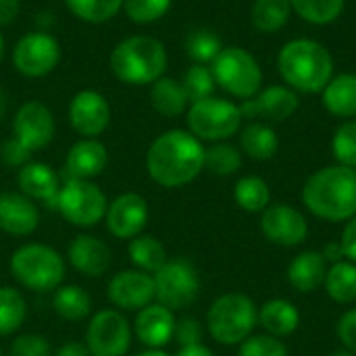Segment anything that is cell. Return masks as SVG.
<instances>
[{"mask_svg": "<svg viewBox=\"0 0 356 356\" xmlns=\"http://www.w3.org/2000/svg\"><path fill=\"white\" fill-rule=\"evenodd\" d=\"M65 4L86 23H106L123 8V0H65Z\"/></svg>", "mask_w": 356, "mask_h": 356, "instance_id": "36", "label": "cell"}, {"mask_svg": "<svg viewBox=\"0 0 356 356\" xmlns=\"http://www.w3.org/2000/svg\"><path fill=\"white\" fill-rule=\"evenodd\" d=\"M325 292L334 302L350 305L356 300V265L350 261L334 263L325 275Z\"/></svg>", "mask_w": 356, "mask_h": 356, "instance_id": "29", "label": "cell"}, {"mask_svg": "<svg viewBox=\"0 0 356 356\" xmlns=\"http://www.w3.org/2000/svg\"><path fill=\"white\" fill-rule=\"evenodd\" d=\"M338 338L342 346L356 355V309L346 311L338 321Z\"/></svg>", "mask_w": 356, "mask_h": 356, "instance_id": "45", "label": "cell"}, {"mask_svg": "<svg viewBox=\"0 0 356 356\" xmlns=\"http://www.w3.org/2000/svg\"><path fill=\"white\" fill-rule=\"evenodd\" d=\"M108 165V152L102 142L94 138L79 140L67 154L65 173L67 179H94Z\"/></svg>", "mask_w": 356, "mask_h": 356, "instance_id": "21", "label": "cell"}, {"mask_svg": "<svg viewBox=\"0 0 356 356\" xmlns=\"http://www.w3.org/2000/svg\"><path fill=\"white\" fill-rule=\"evenodd\" d=\"M175 317L173 311H169L163 305H148L138 311L134 330L138 340L148 348H163L173 340L175 334Z\"/></svg>", "mask_w": 356, "mask_h": 356, "instance_id": "19", "label": "cell"}, {"mask_svg": "<svg viewBox=\"0 0 356 356\" xmlns=\"http://www.w3.org/2000/svg\"><path fill=\"white\" fill-rule=\"evenodd\" d=\"M138 356H171L167 355L165 350H161V348H150V350H146V353H142V355Z\"/></svg>", "mask_w": 356, "mask_h": 356, "instance_id": "52", "label": "cell"}, {"mask_svg": "<svg viewBox=\"0 0 356 356\" xmlns=\"http://www.w3.org/2000/svg\"><path fill=\"white\" fill-rule=\"evenodd\" d=\"M69 263L88 277H100L111 265V252L102 240L81 234L69 244Z\"/></svg>", "mask_w": 356, "mask_h": 356, "instance_id": "23", "label": "cell"}, {"mask_svg": "<svg viewBox=\"0 0 356 356\" xmlns=\"http://www.w3.org/2000/svg\"><path fill=\"white\" fill-rule=\"evenodd\" d=\"M327 269V261L319 250H307L288 265V282L302 294L315 292L325 284Z\"/></svg>", "mask_w": 356, "mask_h": 356, "instance_id": "24", "label": "cell"}, {"mask_svg": "<svg viewBox=\"0 0 356 356\" xmlns=\"http://www.w3.org/2000/svg\"><path fill=\"white\" fill-rule=\"evenodd\" d=\"M0 356H2V348H0Z\"/></svg>", "mask_w": 356, "mask_h": 356, "instance_id": "56", "label": "cell"}, {"mask_svg": "<svg viewBox=\"0 0 356 356\" xmlns=\"http://www.w3.org/2000/svg\"><path fill=\"white\" fill-rule=\"evenodd\" d=\"M10 273L21 286L33 292H50L65 277V261L46 244H25L13 252Z\"/></svg>", "mask_w": 356, "mask_h": 356, "instance_id": "6", "label": "cell"}, {"mask_svg": "<svg viewBox=\"0 0 356 356\" xmlns=\"http://www.w3.org/2000/svg\"><path fill=\"white\" fill-rule=\"evenodd\" d=\"M261 229L265 238L277 246H298L309 236L307 217L290 204H269L261 217Z\"/></svg>", "mask_w": 356, "mask_h": 356, "instance_id": "14", "label": "cell"}, {"mask_svg": "<svg viewBox=\"0 0 356 356\" xmlns=\"http://www.w3.org/2000/svg\"><path fill=\"white\" fill-rule=\"evenodd\" d=\"M332 356H356V355L355 353H350V350H346V348H340V350L332 353Z\"/></svg>", "mask_w": 356, "mask_h": 356, "instance_id": "53", "label": "cell"}, {"mask_svg": "<svg viewBox=\"0 0 356 356\" xmlns=\"http://www.w3.org/2000/svg\"><path fill=\"white\" fill-rule=\"evenodd\" d=\"M71 127L83 138L100 136L111 123V106L96 90H81L69 102Z\"/></svg>", "mask_w": 356, "mask_h": 356, "instance_id": "16", "label": "cell"}, {"mask_svg": "<svg viewBox=\"0 0 356 356\" xmlns=\"http://www.w3.org/2000/svg\"><path fill=\"white\" fill-rule=\"evenodd\" d=\"M302 204L319 219L350 221L356 215V169L332 165L315 171L302 188Z\"/></svg>", "mask_w": 356, "mask_h": 356, "instance_id": "2", "label": "cell"}, {"mask_svg": "<svg viewBox=\"0 0 356 356\" xmlns=\"http://www.w3.org/2000/svg\"><path fill=\"white\" fill-rule=\"evenodd\" d=\"M2 56H4V38L0 33V60H2Z\"/></svg>", "mask_w": 356, "mask_h": 356, "instance_id": "55", "label": "cell"}, {"mask_svg": "<svg viewBox=\"0 0 356 356\" xmlns=\"http://www.w3.org/2000/svg\"><path fill=\"white\" fill-rule=\"evenodd\" d=\"M213 77L219 88L236 98H252L261 92L263 71L259 60L240 46L223 48L211 63Z\"/></svg>", "mask_w": 356, "mask_h": 356, "instance_id": "7", "label": "cell"}, {"mask_svg": "<svg viewBox=\"0 0 356 356\" xmlns=\"http://www.w3.org/2000/svg\"><path fill=\"white\" fill-rule=\"evenodd\" d=\"M29 156H31V152L19 140H15V138L6 140L2 144V159L10 167H23V165H27L29 163Z\"/></svg>", "mask_w": 356, "mask_h": 356, "instance_id": "46", "label": "cell"}, {"mask_svg": "<svg viewBox=\"0 0 356 356\" xmlns=\"http://www.w3.org/2000/svg\"><path fill=\"white\" fill-rule=\"evenodd\" d=\"M150 104L163 117H179L188 111L190 98L181 81L173 77H161L150 83Z\"/></svg>", "mask_w": 356, "mask_h": 356, "instance_id": "27", "label": "cell"}, {"mask_svg": "<svg viewBox=\"0 0 356 356\" xmlns=\"http://www.w3.org/2000/svg\"><path fill=\"white\" fill-rule=\"evenodd\" d=\"M332 152L338 165L356 169V121L348 119L342 123L332 138Z\"/></svg>", "mask_w": 356, "mask_h": 356, "instance_id": "40", "label": "cell"}, {"mask_svg": "<svg viewBox=\"0 0 356 356\" xmlns=\"http://www.w3.org/2000/svg\"><path fill=\"white\" fill-rule=\"evenodd\" d=\"M323 106L340 119L356 117V75L342 73L330 79V83L321 92Z\"/></svg>", "mask_w": 356, "mask_h": 356, "instance_id": "25", "label": "cell"}, {"mask_svg": "<svg viewBox=\"0 0 356 356\" xmlns=\"http://www.w3.org/2000/svg\"><path fill=\"white\" fill-rule=\"evenodd\" d=\"M19 15V0H0V25H8Z\"/></svg>", "mask_w": 356, "mask_h": 356, "instance_id": "48", "label": "cell"}, {"mask_svg": "<svg viewBox=\"0 0 356 356\" xmlns=\"http://www.w3.org/2000/svg\"><path fill=\"white\" fill-rule=\"evenodd\" d=\"M4 108H6V104H4V98H2V94H0V119H2V115H4Z\"/></svg>", "mask_w": 356, "mask_h": 356, "instance_id": "54", "label": "cell"}, {"mask_svg": "<svg viewBox=\"0 0 356 356\" xmlns=\"http://www.w3.org/2000/svg\"><path fill=\"white\" fill-rule=\"evenodd\" d=\"M27 315L25 300L19 290L15 288H0V336L15 334Z\"/></svg>", "mask_w": 356, "mask_h": 356, "instance_id": "35", "label": "cell"}, {"mask_svg": "<svg viewBox=\"0 0 356 356\" xmlns=\"http://www.w3.org/2000/svg\"><path fill=\"white\" fill-rule=\"evenodd\" d=\"M108 65L119 81L127 86H150L167 71V50L152 35H131L113 48Z\"/></svg>", "mask_w": 356, "mask_h": 356, "instance_id": "4", "label": "cell"}, {"mask_svg": "<svg viewBox=\"0 0 356 356\" xmlns=\"http://www.w3.org/2000/svg\"><path fill=\"white\" fill-rule=\"evenodd\" d=\"M344 2L346 0H290L292 10L313 25L334 23L344 10Z\"/></svg>", "mask_w": 356, "mask_h": 356, "instance_id": "34", "label": "cell"}, {"mask_svg": "<svg viewBox=\"0 0 356 356\" xmlns=\"http://www.w3.org/2000/svg\"><path fill=\"white\" fill-rule=\"evenodd\" d=\"M173 0H123V10L134 23H154L163 19Z\"/></svg>", "mask_w": 356, "mask_h": 356, "instance_id": "41", "label": "cell"}, {"mask_svg": "<svg viewBox=\"0 0 356 356\" xmlns=\"http://www.w3.org/2000/svg\"><path fill=\"white\" fill-rule=\"evenodd\" d=\"M108 300L123 311H140L154 300V280L150 273L129 269L108 282Z\"/></svg>", "mask_w": 356, "mask_h": 356, "instance_id": "18", "label": "cell"}, {"mask_svg": "<svg viewBox=\"0 0 356 356\" xmlns=\"http://www.w3.org/2000/svg\"><path fill=\"white\" fill-rule=\"evenodd\" d=\"M242 167V154L236 146L232 144H221L217 142L209 150H204V169L219 177H227L238 173Z\"/></svg>", "mask_w": 356, "mask_h": 356, "instance_id": "37", "label": "cell"}, {"mask_svg": "<svg viewBox=\"0 0 356 356\" xmlns=\"http://www.w3.org/2000/svg\"><path fill=\"white\" fill-rule=\"evenodd\" d=\"M259 321V311L252 298L240 292H229L219 296L207 315L209 332L215 342L223 346L242 344Z\"/></svg>", "mask_w": 356, "mask_h": 356, "instance_id": "5", "label": "cell"}, {"mask_svg": "<svg viewBox=\"0 0 356 356\" xmlns=\"http://www.w3.org/2000/svg\"><path fill=\"white\" fill-rule=\"evenodd\" d=\"M52 307L60 319L81 321L90 313L92 300L88 292L81 290L79 286H58L52 296Z\"/></svg>", "mask_w": 356, "mask_h": 356, "instance_id": "33", "label": "cell"}, {"mask_svg": "<svg viewBox=\"0 0 356 356\" xmlns=\"http://www.w3.org/2000/svg\"><path fill=\"white\" fill-rule=\"evenodd\" d=\"M17 184H19L21 194L27 196L29 200L56 204L60 181H58V175L52 167H48L44 163H27L19 171Z\"/></svg>", "mask_w": 356, "mask_h": 356, "instance_id": "22", "label": "cell"}, {"mask_svg": "<svg viewBox=\"0 0 356 356\" xmlns=\"http://www.w3.org/2000/svg\"><path fill=\"white\" fill-rule=\"evenodd\" d=\"M242 125L240 106L225 98H202L188 106V127L198 140L221 142L232 138Z\"/></svg>", "mask_w": 356, "mask_h": 356, "instance_id": "8", "label": "cell"}, {"mask_svg": "<svg viewBox=\"0 0 356 356\" xmlns=\"http://www.w3.org/2000/svg\"><path fill=\"white\" fill-rule=\"evenodd\" d=\"M292 13L290 0H254L252 2V25L263 33H275L280 31Z\"/></svg>", "mask_w": 356, "mask_h": 356, "instance_id": "32", "label": "cell"}, {"mask_svg": "<svg viewBox=\"0 0 356 356\" xmlns=\"http://www.w3.org/2000/svg\"><path fill=\"white\" fill-rule=\"evenodd\" d=\"M223 50L221 40L211 29H196L186 40V52L196 65H209Z\"/></svg>", "mask_w": 356, "mask_h": 356, "instance_id": "38", "label": "cell"}, {"mask_svg": "<svg viewBox=\"0 0 356 356\" xmlns=\"http://www.w3.org/2000/svg\"><path fill=\"white\" fill-rule=\"evenodd\" d=\"M238 356H288V346L275 336L254 334L240 344Z\"/></svg>", "mask_w": 356, "mask_h": 356, "instance_id": "42", "label": "cell"}, {"mask_svg": "<svg viewBox=\"0 0 356 356\" xmlns=\"http://www.w3.org/2000/svg\"><path fill=\"white\" fill-rule=\"evenodd\" d=\"M106 196L88 179H65L58 190V213L77 227H94L106 215Z\"/></svg>", "mask_w": 356, "mask_h": 356, "instance_id": "9", "label": "cell"}, {"mask_svg": "<svg viewBox=\"0 0 356 356\" xmlns=\"http://www.w3.org/2000/svg\"><path fill=\"white\" fill-rule=\"evenodd\" d=\"M259 323L269 336L286 338L292 336L300 325V313L298 309L284 298L267 300L259 311Z\"/></svg>", "mask_w": 356, "mask_h": 356, "instance_id": "26", "label": "cell"}, {"mask_svg": "<svg viewBox=\"0 0 356 356\" xmlns=\"http://www.w3.org/2000/svg\"><path fill=\"white\" fill-rule=\"evenodd\" d=\"M106 227L115 238L131 240L140 236L148 221V202L136 192H125L117 196L106 207Z\"/></svg>", "mask_w": 356, "mask_h": 356, "instance_id": "17", "label": "cell"}, {"mask_svg": "<svg viewBox=\"0 0 356 356\" xmlns=\"http://www.w3.org/2000/svg\"><path fill=\"white\" fill-rule=\"evenodd\" d=\"M152 280H154V298L159 300V305L167 307L169 311L188 309L200 292L198 273L194 265L186 259L167 261L152 275Z\"/></svg>", "mask_w": 356, "mask_h": 356, "instance_id": "10", "label": "cell"}, {"mask_svg": "<svg viewBox=\"0 0 356 356\" xmlns=\"http://www.w3.org/2000/svg\"><path fill=\"white\" fill-rule=\"evenodd\" d=\"M60 63V44L44 31L25 33L13 48V65L25 77H46Z\"/></svg>", "mask_w": 356, "mask_h": 356, "instance_id": "12", "label": "cell"}, {"mask_svg": "<svg viewBox=\"0 0 356 356\" xmlns=\"http://www.w3.org/2000/svg\"><path fill=\"white\" fill-rule=\"evenodd\" d=\"M342 248H344V257L346 261L356 265V215L346 223L344 234H342Z\"/></svg>", "mask_w": 356, "mask_h": 356, "instance_id": "47", "label": "cell"}, {"mask_svg": "<svg viewBox=\"0 0 356 356\" xmlns=\"http://www.w3.org/2000/svg\"><path fill=\"white\" fill-rule=\"evenodd\" d=\"M240 144L242 150L254 159V161H269L275 156L277 148H280V138L277 134L265 125V123H250L242 129L240 136Z\"/></svg>", "mask_w": 356, "mask_h": 356, "instance_id": "28", "label": "cell"}, {"mask_svg": "<svg viewBox=\"0 0 356 356\" xmlns=\"http://www.w3.org/2000/svg\"><path fill=\"white\" fill-rule=\"evenodd\" d=\"M300 106L298 94L288 86H269L257 96L242 100V119H265L271 123H282L290 119Z\"/></svg>", "mask_w": 356, "mask_h": 356, "instance_id": "15", "label": "cell"}, {"mask_svg": "<svg viewBox=\"0 0 356 356\" xmlns=\"http://www.w3.org/2000/svg\"><path fill=\"white\" fill-rule=\"evenodd\" d=\"M175 356H215V355H213L207 346H202V344H194V346H184V348H179Z\"/></svg>", "mask_w": 356, "mask_h": 356, "instance_id": "51", "label": "cell"}, {"mask_svg": "<svg viewBox=\"0 0 356 356\" xmlns=\"http://www.w3.org/2000/svg\"><path fill=\"white\" fill-rule=\"evenodd\" d=\"M236 204L246 213H263L271 204V190L259 175H246L236 181L234 188Z\"/></svg>", "mask_w": 356, "mask_h": 356, "instance_id": "30", "label": "cell"}, {"mask_svg": "<svg viewBox=\"0 0 356 356\" xmlns=\"http://www.w3.org/2000/svg\"><path fill=\"white\" fill-rule=\"evenodd\" d=\"M321 254L325 257V261L327 263H340V261H344L346 257H344V248H342V242H330V244H325L323 246V250H321Z\"/></svg>", "mask_w": 356, "mask_h": 356, "instance_id": "49", "label": "cell"}, {"mask_svg": "<svg viewBox=\"0 0 356 356\" xmlns=\"http://www.w3.org/2000/svg\"><path fill=\"white\" fill-rule=\"evenodd\" d=\"M127 252H129V261L144 273H156L169 259H167V252H165V246L152 238V236H136L131 238L129 246H127Z\"/></svg>", "mask_w": 356, "mask_h": 356, "instance_id": "31", "label": "cell"}, {"mask_svg": "<svg viewBox=\"0 0 356 356\" xmlns=\"http://www.w3.org/2000/svg\"><path fill=\"white\" fill-rule=\"evenodd\" d=\"M131 344L129 321L113 311H100L92 317L86 332V348L90 356H125Z\"/></svg>", "mask_w": 356, "mask_h": 356, "instance_id": "11", "label": "cell"}, {"mask_svg": "<svg viewBox=\"0 0 356 356\" xmlns=\"http://www.w3.org/2000/svg\"><path fill=\"white\" fill-rule=\"evenodd\" d=\"M173 338L177 340L179 348L200 344V340H202V327H200V323L194 317H184L181 321L175 323Z\"/></svg>", "mask_w": 356, "mask_h": 356, "instance_id": "44", "label": "cell"}, {"mask_svg": "<svg viewBox=\"0 0 356 356\" xmlns=\"http://www.w3.org/2000/svg\"><path fill=\"white\" fill-rule=\"evenodd\" d=\"M280 75L294 92L319 94L334 77V58L330 50L309 38L288 42L277 56Z\"/></svg>", "mask_w": 356, "mask_h": 356, "instance_id": "3", "label": "cell"}, {"mask_svg": "<svg viewBox=\"0 0 356 356\" xmlns=\"http://www.w3.org/2000/svg\"><path fill=\"white\" fill-rule=\"evenodd\" d=\"M40 213L33 200L23 194H0V229L10 236H29L38 229Z\"/></svg>", "mask_w": 356, "mask_h": 356, "instance_id": "20", "label": "cell"}, {"mask_svg": "<svg viewBox=\"0 0 356 356\" xmlns=\"http://www.w3.org/2000/svg\"><path fill=\"white\" fill-rule=\"evenodd\" d=\"M204 150L200 140L190 131H165L148 148V175L163 188H181L194 181L204 169Z\"/></svg>", "mask_w": 356, "mask_h": 356, "instance_id": "1", "label": "cell"}, {"mask_svg": "<svg viewBox=\"0 0 356 356\" xmlns=\"http://www.w3.org/2000/svg\"><path fill=\"white\" fill-rule=\"evenodd\" d=\"M54 356H90L88 348L79 342H69V344H63Z\"/></svg>", "mask_w": 356, "mask_h": 356, "instance_id": "50", "label": "cell"}, {"mask_svg": "<svg viewBox=\"0 0 356 356\" xmlns=\"http://www.w3.org/2000/svg\"><path fill=\"white\" fill-rule=\"evenodd\" d=\"M181 86L190 98V104L196 102V100H202V98H211L215 88H217V81L213 77V71L211 67L207 65H192L184 79H181Z\"/></svg>", "mask_w": 356, "mask_h": 356, "instance_id": "39", "label": "cell"}, {"mask_svg": "<svg viewBox=\"0 0 356 356\" xmlns=\"http://www.w3.org/2000/svg\"><path fill=\"white\" fill-rule=\"evenodd\" d=\"M10 356H50V344L40 334H25L10 344Z\"/></svg>", "mask_w": 356, "mask_h": 356, "instance_id": "43", "label": "cell"}, {"mask_svg": "<svg viewBox=\"0 0 356 356\" xmlns=\"http://www.w3.org/2000/svg\"><path fill=\"white\" fill-rule=\"evenodd\" d=\"M13 134L29 152L46 148L54 138L52 111L38 100L25 102L13 119Z\"/></svg>", "mask_w": 356, "mask_h": 356, "instance_id": "13", "label": "cell"}]
</instances>
